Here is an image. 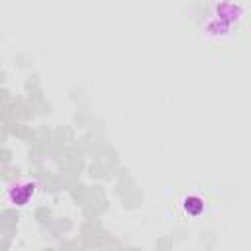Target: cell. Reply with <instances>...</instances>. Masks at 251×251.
Here are the masks:
<instances>
[{"instance_id": "obj_1", "label": "cell", "mask_w": 251, "mask_h": 251, "mask_svg": "<svg viewBox=\"0 0 251 251\" xmlns=\"http://www.w3.org/2000/svg\"><path fill=\"white\" fill-rule=\"evenodd\" d=\"M35 188H37V184L33 180H18V182H14V184L8 186L6 200H8V204L22 208V206H25L33 198Z\"/></svg>"}, {"instance_id": "obj_2", "label": "cell", "mask_w": 251, "mask_h": 251, "mask_svg": "<svg viewBox=\"0 0 251 251\" xmlns=\"http://www.w3.org/2000/svg\"><path fill=\"white\" fill-rule=\"evenodd\" d=\"M180 206H182L184 214H186V216H190V218L200 216V214L204 212V208H206L204 200H202L198 194H186V196L180 200Z\"/></svg>"}]
</instances>
